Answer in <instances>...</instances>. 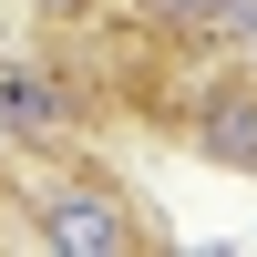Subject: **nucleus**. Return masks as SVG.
<instances>
[{"label": "nucleus", "instance_id": "1", "mask_svg": "<svg viewBox=\"0 0 257 257\" xmlns=\"http://www.w3.org/2000/svg\"><path fill=\"white\" fill-rule=\"evenodd\" d=\"M41 237H52V247H82V257H123L134 226H123V206L103 196V185H62V196L41 206Z\"/></svg>", "mask_w": 257, "mask_h": 257}, {"label": "nucleus", "instance_id": "2", "mask_svg": "<svg viewBox=\"0 0 257 257\" xmlns=\"http://www.w3.org/2000/svg\"><path fill=\"white\" fill-rule=\"evenodd\" d=\"M0 134H21V144H62V134H72V103H62L41 72L0 62Z\"/></svg>", "mask_w": 257, "mask_h": 257}, {"label": "nucleus", "instance_id": "3", "mask_svg": "<svg viewBox=\"0 0 257 257\" xmlns=\"http://www.w3.org/2000/svg\"><path fill=\"white\" fill-rule=\"evenodd\" d=\"M52 11H62V0H52Z\"/></svg>", "mask_w": 257, "mask_h": 257}]
</instances>
